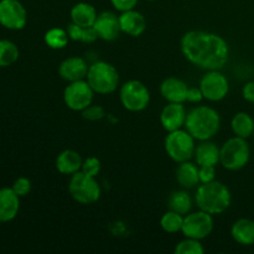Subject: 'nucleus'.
Instances as JSON below:
<instances>
[{"label":"nucleus","mask_w":254,"mask_h":254,"mask_svg":"<svg viewBox=\"0 0 254 254\" xmlns=\"http://www.w3.org/2000/svg\"><path fill=\"white\" fill-rule=\"evenodd\" d=\"M181 52L193 66L206 71L221 69L230 59L227 41L215 32L191 30L181 37Z\"/></svg>","instance_id":"f257e3e1"},{"label":"nucleus","mask_w":254,"mask_h":254,"mask_svg":"<svg viewBox=\"0 0 254 254\" xmlns=\"http://www.w3.org/2000/svg\"><path fill=\"white\" fill-rule=\"evenodd\" d=\"M184 128L198 141L211 140L221 128L220 113L208 106H197L190 109Z\"/></svg>","instance_id":"f03ea898"},{"label":"nucleus","mask_w":254,"mask_h":254,"mask_svg":"<svg viewBox=\"0 0 254 254\" xmlns=\"http://www.w3.org/2000/svg\"><path fill=\"white\" fill-rule=\"evenodd\" d=\"M193 201L197 205L198 210L216 216L228 210L232 202V195L225 184L215 180L207 184H200L195 192Z\"/></svg>","instance_id":"7ed1b4c3"},{"label":"nucleus","mask_w":254,"mask_h":254,"mask_svg":"<svg viewBox=\"0 0 254 254\" xmlns=\"http://www.w3.org/2000/svg\"><path fill=\"white\" fill-rule=\"evenodd\" d=\"M119 72L112 64L106 61H96L89 64L86 81L98 94H111L118 89Z\"/></svg>","instance_id":"20e7f679"},{"label":"nucleus","mask_w":254,"mask_h":254,"mask_svg":"<svg viewBox=\"0 0 254 254\" xmlns=\"http://www.w3.org/2000/svg\"><path fill=\"white\" fill-rule=\"evenodd\" d=\"M251 159V148L247 139L232 136L221 146L220 164L230 171L242 170Z\"/></svg>","instance_id":"39448f33"},{"label":"nucleus","mask_w":254,"mask_h":254,"mask_svg":"<svg viewBox=\"0 0 254 254\" xmlns=\"http://www.w3.org/2000/svg\"><path fill=\"white\" fill-rule=\"evenodd\" d=\"M196 139L185 128L169 131L164 140V148L169 158L176 164L189 161L195 154Z\"/></svg>","instance_id":"423d86ee"},{"label":"nucleus","mask_w":254,"mask_h":254,"mask_svg":"<svg viewBox=\"0 0 254 254\" xmlns=\"http://www.w3.org/2000/svg\"><path fill=\"white\" fill-rule=\"evenodd\" d=\"M68 192L76 202L81 205H92L101 198L102 190L98 181L93 176L78 171L69 178Z\"/></svg>","instance_id":"0eeeda50"},{"label":"nucleus","mask_w":254,"mask_h":254,"mask_svg":"<svg viewBox=\"0 0 254 254\" xmlns=\"http://www.w3.org/2000/svg\"><path fill=\"white\" fill-rule=\"evenodd\" d=\"M119 99L124 109L138 113L148 108L150 103V92L143 82L130 79L119 89Z\"/></svg>","instance_id":"6e6552de"},{"label":"nucleus","mask_w":254,"mask_h":254,"mask_svg":"<svg viewBox=\"0 0 254 254\" xmlns=\"http://www.w3.org/2000/svg\"><path fill=\"white\" fill-rule=\"evenodd\" d=\"M94 91L86 79L68 82L64 91V102L68 109L82 112L93 103Z\"/></svg>","instance_id":"1a4fd4ad"},{"label":"nucleus","mask_w":254,"mask_h":254,"mask_svg":"<svg viewBox=\"0 0 254 254\" xmlns=\"http://www.w3.org/2000/svg\"><path fill=\"white\" fill-rule=\"evenodd\" d=\"M213 231V216L202 210L189 212L184 216L183 235L188 238L202 241Z\"/></svg>","instance_id":"9d476101"},{"label":"nucleus","mask_w":254,"mask_h":254,"mask_svg":"<svg viewBox=\"0 0 254 254\" xmlns=\"http://www.w3.org/2000/svg\"><path fill=\"white\" fill-rule=\"evenodd\" d=\"M198 87L202 92L203 99H207L208 102H221L230 92V82L220 69L206 72Z\"/></svg>","instance_id":"9b49d317"},{"label":"nucleus","mask_w":254,"mask_h":254,"mask_svg":"<svg viewBox=\"0 0 254 254\" xmlns=\"http://www.w3.org/2000/svg\"><path fill=\"white\" fill-rule=\"evenodd\" d=\"M27 11L19 0H0V25L9 30H21L26 26Z\"/></svg>","instance_id":"f8f14e48"},{"label":"nucleus","mask_w":254,"mask_h":254,"mask_svg":"<svg viewBox=\"0 0 254 254\" xmlns=\"http://www.w3.org/2000/svg\"><path fill=\"white\" fill-rule=\"evenodd\" d=\"M98 39L103 41H116L122 34L119 16L113 11H103L98 14L93 25Z\"/></svg>","instance_id":"ddd939ff"},{"label":"nucleus","mask_w":254,"mask_h":254,"mask_svg":"<svg viewBox=\"0 0 254 254\" xmlns=\"http://www.w3.org/2000/svg\"><path fill=\"white\" fill-rule=\"evenodd\" d=\"M89 64L84 59L79 56H69L64 59L59 66V74L67 82L86 79Z\"/></svg>","instance_id":"4468645a"},{"label":"nucleus","mask_w":254,"mask_h":254,"mask_svg":"<svg viewBox=\"0 0 254 254\" xmlns=\"http://www.w3.org/2000/svg\"><path fill=\"white\" fill-rule=\"evenodd\" d=\"M186 112L184 103H168L160 113V124L166 131H174L185 127Z\"/></svg>","instance_id":"2eb2a0df"},{"label":"nucleus","mask_w":254,"mask_h":254,"mask_svg":"<svg viewBox=\"0 0 254 254\" xmlns=\"http://www.w3.org/2000/svg\"><path fill=\"white\" fill-rule=\"evenodd\" d=\"M189 86L178 77H168L160 84V94L168 103H185Z\"/></svg>","instance_id":"dca6fc26"},{"label":"nucleus","mask_w":254,"mask_h":254,"mask_svg":"<svg viewBox=\"0 0 254 254\" xmlns=\"http://www.w3.org/2000/svg\"><path fill=\"white\" fill-rule=\"evenodd\" d=\"M119 24H121L122 32L131 37L140 36L146 30L145 17L141 12L136 11L135 9L121 12Z\"/></svg>","instance_id":"f3484780"},{"label":"nucleus","mask_w":254,"mask_h":254,"mask_svg":"<svg viewBox=\"0 0 254 254\" xmlns=\"http://www.w3.org/2000/svg\"><path fill=\"white\" fill-rule=\"evenodd\" d=\"M20 210V197L11 188L0 189V222H10Z\"/></svg>","instance_id":"a211bd4d"},{"label":"nucleus","mask_w":254,"mask_h":254,"mask_svg":"<svg viewBox=\"0 0 254 254\" xmlns=\"http://www.w3.org/2000/svg\"><path fill=\"white\" fill-rule=\"evenodd\" d=\"M82 163H83V159H82L81 154L78 151L72 150V149H66V150L61 151L57 155L55 166H56V170L60 174L71 176L81 171Z\"/></svg>","instance_id":"6ab92c4d"},{"label":"nucleus","mask_w":254,"mask_h":254,"mask_svg":"<svg viewBox=\"0 0 254 254\" xmlns=\"http://www.w3.org/2000/svg\"><path fill=\"white\" fill-rule=\"evenodd\" d=\"M220 155L221 148L217 146V144L211 140H202L196 146L193 158H195L196 164L198 166H216L220 164Z\"/></svg>","instance_id":"aec40b11"},{"label":"nucleus","mask_w":254,"mask_h":254,"mask_svg":"<svg viewBox=\"0 0 254 254\" xmlns=\"http://www.w3.org/2000/svg\"><path fill=\"white\" fill-rule=\"evenodd\" d=\"M69 16H71V22H73V24L82 27H91L96 22L98 14H97V10L93 5L81 1L72 6Z\"/></svg>","instance_id":"412c9836"},{"label":"nucleus","mask_w":254,"mask_h":254,"mask_svg":"<svg viewBox=\"0 0 254 254\" xmlns=\"http://www.w3.org/2000/svg\"><path fill=\"white\" fill-rule=\"evenodd\" d=\"M175 178L180 188L186 189V190L196 188L197 185H200L198 165L195 163H191L190 160L180 163L176 169Z\"/></svg>","instance_id":"4be33fe9"},{"label":"nucleus","mask_w":254,"mask_h":254,"mask_svg":"<svg viewBox=\"0 0 254 254\" xmlns=\"http://www.w3.org/2000/svg\"><path fill=\"white\" fill-rule=\"evenodd\" d=\"M233 241L241 246L254 245V221L251 218H240L231 227Z\"/></svg>","instance_id":"5701e85b"},{"label":"nucleus","mask_w":254,"mask_h":254,"mask_svg":"<svg viewBox=\"0 0 254 254\" xmlns=\"http://www.w3.org/2000/svg\"><path fill=\"white\" fill-rule=\"evenodd\" d=\"M231 129L236 136L248 139L254 133V119L247 112H238L231 121Z\"/></svg>","instance_id":"b1692460"},{"label":"nucleus","mask_w":254,"mask_h":254,"mask_svg":"<svg viewBox=\"0 0 254 254\" xmlns=\"http://www.w3.org/2000/svg\"><path fill=\"white\" fill-rule=\"evenodd\" d=\"M192 205L193 201L192 198H191L190 193L186 191V189L174 191V192H171V195L169 196V210L175 211V212L181 213V215L184 216L188 215L189 212H191Z\"/></svg>","instance_id":"393cba45"},{"label":"nucleus","mask_w":254,"mask_h":254,"mask_svg":"<svg viewBox=\"0 0 254 254\" xmlns=\"http://www.w3.org/2000/svg\"><path fill=\"white\" fill-rule=\"evenodd\" d=\"M66 30L69 40H72V41L82 42V44H93L94 41L98 40V35H97L93 26L82 27L71 22V24H68Z\"/></svg>","instance_id":"a878e982"},{"label":"nucleus","mask_w":254,"mask_h":254,"mask_svg":"<svg viewBox=\"0 0 254 254\" xmlns=\"http://www.w3.org/2000/svg\"><path fill=\"white\" fill-rule=\"evenodd\" d=\"M45 44L52 50H62L67 46L69 41V36L67 30L61 27H51L45 32Z\"/></svg>","instance_id":"bb28decb"},{"label":"nucleus","mask_w":254,"mask_h":254,"mask_svg":"<svg viewBox=\"0 0 254 254\" xmlns=\"http://www.w3.org/2000/svg\"><path fill=\"white\" fill-rule=\"evenodd\" d=\"M20 51L10 40H0V67H9L19 60Z\"/></svg>","instance_id":"cd10ccee"},{"label":"nucleus","mask_w":254,"mask_h":254,"mask_svg":"<svg viewBox=\"0 0 254 254\" xmlns=\"http://www.w3.org/2000/svg\"><path fill=\"white\" fill-rule=\"evenodd\" d=\"M184 225V215L168 210L160 218V227L166 233L181 232Z\"/></svg>","instance_id":"c85d7f7f"},{"label":"nucleus","mask_w":254,"mask_h":254,"mask_svg":"<svg viewBox=\"0 0 254 254\" xmlns=\"http://www.w3.org/2000/svg\"><path fill=\"white\" fill-rule=\"evenodd\" d=\"M174 253L175 254H203L205 253V248H203L201 241L185 237V240L180 241V242L175 246Z\"/></svg>","instance_id":"c756f323"},{"label":"nucleus","mask_w":254,"mask_h":254,"mask_svg":"<svg viewBox=\"0 0 254 254\" xmlns=\"http://www.w3.org/2000/svg\"><path fill=\"white\" fill-rule=\"evenodd\" d=\"M101 160L98 158H96V156H89V158L84 159L83 163H82L81 171L87 174V175L97 178L98 174L101 173Z\"/></svg>","instance_id":"7c9ffc66"},{"label":"nucleus","mask_w":254,"mask_h":254,"mask_svg":"<svg viewBox=\"0 0 254 254\" xmlns=\"http://www.w3.org/2000/svg\"><path fill=\"white\" fill-rule=\"evenodd\" d=\"M82 117H83L86 121L89 122H97L102 121V119L106 117V111L102 106H98V104H93L88 106L87 108H84L83 111L81 112Z\"/></svg>","instance_id":"2f4dec72"},{"label":"nucleus","mask_w":254,"mask_h":254,"mask_svg":"<svg viewBox=\"0 0 254 254\" xmlns=\"http://www.w3.org/2000/svg\"><path fill=\"white\" fill-rule=\"evenodd\" d=\"M31 181L27 178H25V176H21V178H17L16 180L14 181L11 189L15 191V193H16L19 197H25V196L29 195L30 191H31Z\"/></svg>","instance_id":"473e14b6"},{"label":"nucleus","mask_w":254,"mask_h":254,"mask_svg":"<svg viewBox=\"0 0 254 254\" xmlns=\"http://www.w3.org/2000/svg\"><path fill=\"white\" fill-rule=\"evenodd\" d=\"M198 179L200 184H207L216 180V166H198Z\"/></svg>","instance_id":"72a5a7b5"},{"label":"nucleus","mask_w":254,"mask_h":254,"mask_svg":"<svg viewBox=\"0 0 254 254\" xmlns=\"http://www.w3.org/2000/svg\"><path fill=\"white\" fill-rule=\"evenodd\" d=\"M111 2L114 9L123 12L131 9H135L136 4H138V0H111Z\"/></svg>","instance_id":"f704fd0d"},{"label":"nucleus","mask_w":254,"mask_h":254,"mask_svg":"<svg viewBox=\"0 0 254 254\" xmlns=\"http://www.w3.org/2000/svg\"><path fill=\"white\" fill-rule=\"evenodd\" d=\"M203 99V94L201 92L200 87H189L188 97H186V102L189 103H200Z\"/></svg>","instance_id":"c9c22d12"},{"label":"nucleus","mask_w":254,"mask_h":254,"mask_svg":"<svg viewBox=\"0 0 254 254\" xmlns=\"http://www.w3.org/2000/svg\"><path fill=\"white\" fill-rule=\"evenodd\" d=\"M242 96L245 101L254 104V81H250L243 86Z\"/></svg>","instance_id":"e433bc0d"},{"label":"nucleus","mask_w":254,"mask_h":254,"mask_svg":"<svg viewBox=\"0 0 254 254\" xmlns=\"http://www.w3.org/2000/svg\"><path fill=\"white\" fill-rule=\"evenodd\" d=\"M146 1H155V0H146Z\"/></svg>","instance_id":"4c0bfd02"},{"label":"nucleus","mask_w":254,"mask_h":254,"mask_svg":"<svg viewBox=\"0 0 254 254\" xmlns=\"http://www.w3.org/2000/svg\"><path fill=\"white\" fill-rule=\"evenodd\" d=\"M253 135H254V133H253Z\"/></svg>","instance_id":"58836bf2"}]
</instances>
